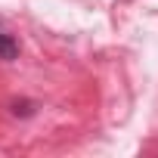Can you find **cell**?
<instances>
[{
    "instance_id": "1",
    "label": "cell",
    "mask_w": 158,
    "mask_h": 158,
    "mask_svg": "<svg viewBox=\"0 0 158 158\" xmlns=\"http://www.w3.org/2000/svg\"><path fill=\"white\" fill-rule=\"evenodd\" d=\"M0 59H3V62L19 59V40L10 31H3V28H0Z\"/></svg>"
}]
</instances>
